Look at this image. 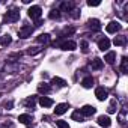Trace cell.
Wrapping results in <instances>:
<instances>
[{
    "label": "cell",
    "instance_id": "obj_14",
    "mask_svg": "<svg viewBox=\"0 0 128 128\" xmlns=\"http://www.w3.org/2000/svg\"><path fill=\"white\" fill-rule=\"evenodd\" d=\"M38 92H39V94L47 95V94H50V92H51V88H50L47 83H39V86H38Z\"/></svg>",
    "mask_w": 128,
    "mask_h": 128
},
{
    "label": "cell",
    "instance_id": "obj_13",
    "mask_svg": "<svg viewBox=\"0 0 128 128\" xmlns=\"http://www.w3.org/2000/svg\"><path fill=\"white\" fill-rule=\"evenodd\" d=\"M39 104H41V107H51L53 106V100L51 98H48V96H41L39 98Z\"/></svg>",
    "mask_w": 128,
    "mask_h": 128
},
{
    "label": "cell",
    "instance_id": "obj_22",
    "mask_svg": "<svg viewBox=\"0 0 128 128\" xmlns=\"http://www.w3.org/2000/svg\"><path fill=\"white\" fill-rule=\"evenodd\" d=\"M11 42H12V38H11V35H3V36H2V39H0V44H2L3 47H8Z\"/></svg>",
    "mask_w": 128,
    "mask_h": 128
},
{
    "label": "cell",
    "instance_id": "obj_32",
    "mask_svg": "<svg viewBox=\"0 0 128 128\" xmlns=\"http://www.w3.org/2000/svg\"><path fill=\"white\" fill-rule=\"evenodd\" d=\"M88 5H89V6H100L101 2H100V0H89Z\"/></svg>",
    "mask_w": 128,
    "mask_h": 128
},
{
    "label": "cell",
    "instance_id": "obj_5",
    "mask_svg": "<svg viewBox=\"0 0 128 128\" xmlns=\"http://www.w3.org/2000/svg\"><path fill=\"white\" fill-rule=\"evenodd\" d=\"M95 96H96L100 101H104V100H107L108 92H107V89H104L102 86H100V88H96V89H95Z\"/></svg>",
    "mask_w": 128,
    "mask_h": 128
},
{
    "label": "cell",
    "instance_id": "obj_29",
    "mask_svg": "<svg viewBox=\"0 0 128 128\" xmlns=\"http://www.w3.org/2000/svg\"><path fill=\"white\" fill-rule=\"evenodd\" d=\"M80 47H82V51H83V53H88V51H89V44H88L86 41H82V42H80Z\"/></svg>",
    "mask_w": 128,
    "mask_h": 128
},
{
    "label": "cell",
    "instance_id": "obj_20",
    "mask_svg": "<svg viewBox=\"0 0 128 128\" xmlns=\"http://www.w3.org/2000/svg\"><path fill=\"white\" fill-rule=\"evenodd\" d=\"M18 120L21 122V124H26V125H29V124H32V116L30 114H20L18 116Z\"/></svg>",
    "mask_w": 128,
    "mask_h": 128
},
{
    "label": "cell",
    "instance_id": "obj_27",
    "mask_svg": "<svg viewBox=\"0 0 128 128\" xmlns=\"http://www.w3.org/2000/svg\"><path fill=\"white\" fill-rule=\"evenodd\" d=\"M72 8H74V5L72 3H62V11H65V12H71L72 11Z\"/></svg>",
    "mask_w": 128,
    "mask_h": 128
},
{
    "label": "cell",
    "instance_id": "obj_23",
    "mask_svg": "<svg viewBox=\"0 0 128 128\" xmlns=\"http://www.w3.org/2000/svg\"><path fill=\"white\" fill-rule=\"evenodd\" d=\"M36 41H38V42H42V44H48V42H50V35H48V33H42V35L38 36Z\"/></svg>",
    "mask_w": 128,
    "mask_h": 128
},
{
    "label": "cell",
    "instance_id": "obj_16",
    "mask_svg": "<svg viewBox=\"0 0 128 128\" xmlns=\"http://www.w3.org/2000/svg\"><path fill=\"white\" fill-rule=\"evenodd\" d=\"M104 60H106L107 63H110V65H113L114 60H116V53H114V51H108V53L104 56Z\"/></svg>",
    "mask_w": 128,
    "mask_h": 128
},
{
    "label": "cell",
    "instance_id": "obj_26",
    "mask_svg": "<svg viewBox=\"0 0 128 128\" xmlns=\"http://www.w3.org/2000/svg\"><path fill=\"white\" fill-rule=\"evenodd\" d=\"M48 17H50L51 20H59V18H60V11H59V9H53Z\"/></svg>",
    "mask_w": 128,
    "mask_h": 128
},
{
    "label": "cell",
    "instance_id": "obj_3",
    "mask_svg": "<svg viewBox=\"0 0 128 128\" xmlns=\"http://www.w3.org/2000/svg\"><path fill=\"white\" fill-rule=\"evenodd\" d=\"M32 33H33V27H32V26H23V27L18 30V36H20L21 39H26V38L32 36Z\"/></svg>",
    "mask_w": 128,
    "mask_h": 128
},
{
    "label": "cell",
    "instance_id": "obj_30",
    "mask_svg": "<svg viewBox=\"0 0 128 128\" xmlns=\"http://www.w3.org/2000/svg\"><path fill=\"white\" fill-rule=\"evenodd\" d=\"M72 33H74V29H72V27H65V29H63V32H62V36L72 35Z\"/></svg>",
    "mask_w": 128,
    "mask_h": 128
},
{
    "label": "cell",
    "instance_id": "obj_25",
    "mask_svg": "<svg viewBox=\"0 0 128 128\" xmlns=\"http://www.w3.org/2000/svg\"><path fill=\"white\" fill-rule=\"evenodd\" d=\"M108 113H116V110H118V101L116 100H112V102H110V106H108Z\"/></svg>",
    "mask_w": 128,
    "mask_h": 128
},
{
    "label": "cell",
    "instance_id": "obj_10",
    "mask_svg": "<svg viewBox=\"0 0 128 128\" xmlns=\"http://www.w3.org/2000/svg\"><path fill=\"white\" fill-rule=\"evenodd\" d=\"M68 108H70V106H68L66 102H62V104H57V106H56L54 113H56V114H63V113H65Z\"/></svg>",
    "mask_w": 128,
    "mask_h": 128
},
{
    "label": "cell",
    "instance_id": "obj_4",
    "mask_svg": "<svg viewBox=\"0 0 128 128\" xmlns=\"http://www.w3.org/2000/svg\"><path fill=\"white\" fill-rule=\"evenodd\" d=\"M59 47H60L62 50L72 51V50H76V48H77V44H76L74 41H63V42H60V44H59Z\"/></svg>",
    "mask_w": 128,
    "mask_h": 128
},
{
    "label": "cell",
    "instance_id": "obj_19",
    "mask_svg": "<svg viewBox=\"0 0 128 128\" xmlns=\"http://www.w3.org/2000/svg\"><path fill=\"white\" fill-rule=\"evenodd\" d=\"M113 44H114V45H119V47L126 45V36H116V38L113 39Z\"/></svg>",
    "mask_w": 128,
    "mask_h": 128
},
{
    "label": "cell",
    "instance_id": "obj_2",
    "mask_svg": "<svg viewBox=\"0 0 128 128\" xmlns=\"http://www.w3.org/2000/svg\"><path fill=\"white\" fill-rule=\"evenodd\" d=\"M41 15H42V9H41V6H32V8L29 9V17H30L32 20L39 21Z\"/></svg>",
    "mask_w": 128,
    "mask_h": 128
},
{
    "label": "cell",
    "instance_id": "obj_6",
    "mask_svg": "<svg viewBox=\"0 0 128 128\" xmlns=\"http://www.w3.org/2000/svg\"><path fill=\"white\" fill-rule=\"evenodd\" d=\"M122 29V26L118 23V21H110L108 24H107V27H106V30L108 32V33H116V32H119Z\"/></svg>",
    "mask_w": 128,
    "mask_h": 128
},
{
    "label": "cell",
    "instance_id": "obj_11",
    "mask_svg": "<svg viewBox=\"0 0 128 128\" xmlns=\"http://www.w3.org/2000/svg\"><path fill=\"white\" fill-rule=\"evenodd\" d=\"M88 24H89V27L92 29V30H101V23H100V20H96V18H90L89 21H88Z\"/></svg>",
    "mask_w": 128,
    "mask_h": 128
},
{
    "label": "cell",
    "instance_id": "obj_28",
    "mask_svg": "<svg viewBox=\"0 0 128 128\" xmlns=\"http://www.w3.org/2000/svg\"><path fill=\"white\" fill-rule=\"evenodd\" d=\"M125 114H126V110L124 108V110L120 112V114H119V122H120V125H122V126H125V125H126V122H125Z\"/></svg>",
    "mask_w": 128,
    "mask_h": 128
},
{
    "label": "cell",
    "instance_id": "obj_24",
    "mask_svg": "<svg viewBox=\"0 0 128 128\" xmlns=\"http://www.w3.org/2000/svg\"><path fill=\"white\" fill-rule=\"evenodd\" d=\"M71 118H72V120H77V122H83V114L80 113V110H77V112H74L72 114H71Z\"/></svg>",
    "mask_w": 128,
    "mask_h": 128
},
{
    "label": "cell",
    "instance_id": "obj_8",
    "mask_svg": "<svg viewBox=\"0 0 128 128\" xmlns=\"http://www.w3.org/2000/svg\"><path fill=\"white\" fill-rule=\"evenodd\" d=\"M95 112H96V108H95L94 106H84V107L80 110V113H82L83 116H92V114H95Z\"/></svg>",
    "mask_w": 128,
    "mask_h": 128
},
{
    "label": "cell",
    "instance_id": "obj_12",
    "mask_svg": "<svg viewBox=\"0 0 128 128\" xmlns=\"http://www.w3.org/2000/svg\"><path fill=\"white\" fill-rule=\"evenodd\" d=\"M23 104H24V107H27V108H33L35 104H36V96H27V98L23 101Z\"/></svg>",
    "mask_w": 128,
    "mask_h": 128
},
{
    "label": "cell",
    "instance_id": "obj_15",
    "mask_svg": "<svg viewBox=\"0 0 128 128\" xmlns=\"http://www.w3.org/2000/svg\"><path fill=\"white\" fill-rule=\"evenodd\" d=\"M51 84H54L57 88H63V86H66V82L63 78H60V77H53L51 78Z\"/></svg>",
    "mask_w": 128,
    "mask_h": 128
},
{
    "label": "cell",
    "instance_id": "obj_31",
    "mask_svg": "<svg viewBox=\"0 0 128 128\" xmlns=\"http://www.w3.org/2000/svg\"><path fill=\"white\" fill-rule=\"evenodd\" d=\"M56 125H57L59 128H71V126L68 125V122H65V120H57Z\"/></svg>",
    "mask_w": 128,
    "mask_h": 128
},
{
    "label": "cell",
    "instance_id": "obj_7",
    "mask_svg": "<svg viewBox=\"0 0 128 128\" xmlns=\"http://www.w3.org/2000/svg\"><path fill=\"white\" fill-rule=\"evenodd\" d=\"M110 44H112V42H110V39L104 36V38H101V39L98 41V48H100L101 51H107V50L110 48Z\"/></svg>",
    "mask_w": 128,
    "mask_h": 128
},
{
    "label": "cell",
    "instance_id": "obj_9",
    "mask_svg": "<svg viewBox=\"0 0 128 128\" xmlns=\"http://www.w3.org/2000/svg\"><path fill=\"white\" fill-rule=\"evenodd\" d=\"M98 125H101V126H104V128H108V126L112 125V120H110V118H108V116L101 114V116L98 118Z\"/></svg>",
    "mask_w": 128,
    "mask_h": 128
},
{
    "label": "cell",
    "instance_id": "obj_21",
    "mask_svg": "<svg viewBox=\"0 0 128 128\" xmlns=\"http://www.w3.org/2000/svg\"><path fill=\"white\" fill-rule=\"evenodd\" d=\"M120 72H122V74H126V72H128V59H126V57H122V62H120Z\"/></svg>",
    "mask_w": 128,
    "mask_h": 128
},
{
    "label": "cell",
    "instance_id": "obj_1",
    "mask_svg": "<svg viewBox=\"0 0 128 128\" xmlns=\"http://www.w3.org/2000/svg\"><path fill=\"white\" fill-rule=\"evenodd\" d=\"M20 20V11L18 9H11L5 17H3V21L5 23H15Z\"/></svg>",
    "mask_w": 128,
    "mask_h": 128
},
{
    "label": "cell",
    "instance_id": "obj_17",
    "mask_svg": "<svg viewBox=\"0 0 128 128\" xmlns=\"http://www.w3.org/2000/svg\"><path fill=\"white\" fill-rule=\"evenodd\" d=\"M82 86L84 88V89H89V88H92L94 86V78L89 76V77H84L83 80H82Z\"/></svg>",
    "mask_w": 128,
    "mask_h": 128
},
{
    "label": "cell",
    "instance_id": "obj_18",
    "mask_svg": "<svg viewBox=\"0 0 128 128\" xmlns=\"http://www.w3.org/2000/svg\"><path fill=\"white\" fill-rule=\"evenodd\" d=\"M90 68H92V70H101V68H102V60L98 59V57H95V59L90 62Z\"/></svg>",
    "mask_w": 128,
    "mask_h": 128
}]
</instances>
